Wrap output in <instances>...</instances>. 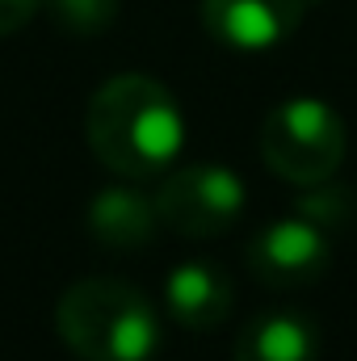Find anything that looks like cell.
<instances>
[{"label":"cell","instance_id":"obj_1","mask_svg":"<svg viewBox=\"0 0 357 361\" xmlns=\"http://www.w3.org/2000/svg\"><path fill=\"white\" fill-rule=\"evenodd\" d=\"M85 139L109 173L147 180L169 173V164L177 160L185 143V118L160 80L143 72H122L89 97Z\"/></svg>","mask_w":357,"mask_h":361},{"label":"cell","instance_id":"obj_2","mask_svg":"<svg viewBox=\"0 0 357 361\" xmlns=\"http://www.w3.org/2000/svg\"><path fill=\"white\" fill-rule=\"evenodd\" d=\"M55 328L80 361H147L160 345V315L131 281L80 277L59 294Z\"/></svg>","mask_w":357,"mask_h":361},{"label":"cell","instance_id":"obj_3","mask_svg":"<svg viewBox=\"0 0 357 361\" xmlns=\"http://www.w3.org/2000/svg\"><path fill=\"white\" fill-rule=\"evenodd\" d=\"M261 156L277 177L298 189L324 185L345 160V122L320 97H290L261 122Z\"/></svg>","mask_w":357,"mask_h":361},{"label":"cell","instance_id":"obj_4","mask_svg":"<svg viewBox=\"0 0 357 361\" xmlns=\"http://www.w3.org/2000/svg\"><path fill=\"white\" fill-rule=\"evenodd\" d=\"M244 210V180L223 164H189L160 180L156 214L164 227L189 240L223 235Z\"/></svg>","mask_w":357,"mask_h":361},{"label":"cell","instance_id":"obj_5","mask_svg":"<svg viewBox=\"0 0 357 361\" xmlns=\"http://www.w3.org/2000/svg\"><path fill=\"white\" fill-rule=\"evenodd\" d=\"M332 265L328 252V231L303 214L277 219L253 240L248 248V269L257 273L265 286L282 290V286H311L320 281Z\"/></svg>","mask_w":357,"mask_h":361},{"label":"cell","instance_id":"obj_6","mask_svg":"<svg viewBox=\"0 0 357 361\" xmlns=\"http://www.w3.org/2000/svg\"><path fill=\"white\" fill-rule=\"evenodd\" d=\"M307 0H202V25L231 51H269L303 25Z\"/></svg>","mask_w":357,"mask_h":361},{"label":"cell","instance_id":"obj_7","mask_svg":"<svg viewBox=\"0 0 357 361\" xmlns=\"http://www.w3.org/2000/svg\"><path fill=\"white\" fill-rule=\"evenodd\" d=\"M231 277L210 261H181L164 281V311L189 332H210L231 315Z\"/></svg>","mask_w":357,"mask_h":361},{"label":"cell","instance_id":"obj_8","mask_svg":"<svg viewBox=\"0 0 357 361\" xmlns=\"http://www.w3.org/2000/svg\"><path fill=\"white\" fill-rule=\"evenodd\" d=\"M85 227L105 252H139V248L152 244V235L160 227L156 197H143V193L122 189V185L101 189L89 202Z\"/></svg>","mask_w":357,"mask_h":361},{"label":"cell","instance_id":"obj_9","mask_svg":"<svg viewBox=\"0 0 357 361\" xmlns=\"http://www.w3.org/2000/svg\"><path fill=\"white\" fill-rule=\"evenodd\" d=\"M236 361H320V328L307 311H265L236 336Z\"/></svg>","mask_w":357,"mask_h":361},{"label":"cell","instance_id":"obj_10","mask_svg":"<svg viewBox=\"0 0 357 361\" xmlns=\"http://www.w3.org/2000/svg\"><path fill=\"white\" fill-rule=\"evenodd\" d=\"M42 4H47V17L59 30L80 34V38L109 30L118 21V8H122V0H42Z\"/></svg>","mask_w":357,"mask_h":361},{"label":"cell","instance_id":"obj_11","mask_svg":"<svg viewBox=\"0 0 357 361\" xmlns=\"http://www.w3.org/2000/svg\"><path fill=\"white\" fill-rule=\"evenodd\" d=\"M311 189H315V193L298 202V214H303V219L320 223L324 231H328L332 223H345V219H349V193H345V189H332V180L311 185Z\"/></svg>","mask_w":357,"mask_h":361},{"label":"cell","instance_id":"obj_12","mask_svg":"<svg viewBox=\"0 0 357 361\" xmlns=\"http://www.w3.org/2000/svg\"><path fill=\"white\" fill-rule=\"evenodd\" d=\"M42 8V0H0V38L17 34L21 25H30V17Z\"/></svg>","mask_w":357,"mask_h":361}]
</instances>
